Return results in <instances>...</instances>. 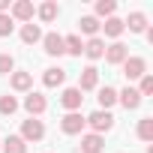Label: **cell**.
Listing matches in <instances>:
<instances>
[{
    "instance_id": "4",
    "label": "cell",
    "mask_w": 153,
    "mask_h": 153,
    "mask_svg": "<svg viewBox=\"0 0 153 153\" xmlns=\"http://www.w3.org/2000/svg\"><path fill=\"white\" fill-rule=\"evenodd\" d=\"M60 129H63L66 135H78V132L84 129V117H81L78 111H69V114L60 120Z\"/></svg>"
},
{
    "instance_id": "1",
    "label": "cell",
    "mask_w": 153,
    "mask_h": 153,
    "mask_svg": "<svg viewBox=\"0 0 153 153\" xmlns=\"http://www.w3.org/2000/svg\"><path fill=\"white\" fill-rule=\"evenodd\" d=\"M120 66H123L126 81H135V78H141V75H147V60L144 57H126Z\"/></svg>"
},
{
    "instance_id": "10",
    "label": "cell",
    "mask_w": 153,
    "mask_h": 153,
    "mask_svg": "<svg viewBox=\"0 0 153 153\" xmlns=\"http://www.w3.org/2000/svg\"><path fill=\"white\" fill-rule=\"evenodd\" d=\"M99 84V69L96 66H87V69H81V78H78V90L84 93V90H93Z\"/></svg>"
},
{
    "instance_id": "3",
    "label": "cell",
    "mask_w": 153,
    "mask_h": 153,
    "mask_svg": "<svg viewBox=\"0 0 153 153\" xmlns=\"http://www.w3.org/2000/svg\"><path fill=\"white\" fill-rule=\"evenodd\" d=\"M42 138H45V126H42V120L30 117V120L21 123V141H24V144H27V141H42Z\"/></svg>"
},
{
    "instance_id": "15",
    "label": "cell",
    "mask_w": 153,
    "mask_h": 153,
    "mask_svg": "<svg viewBox=\"0 0 153 153\" xmlns=\"http://www.w3.org/2000/svg\"><path fill=\"white\" fill-rule=\"evenodd\" d=\"M84 54H87L90 60H99V57H105V42H102L99 36H93V39L84 45Z\"/></svg>"
},
{
    "instance_id": "14",
    "label": "cell",
    "mask_w": 153,
    "mask_h": 153,
    "mask_svg": "<svg viewBox=\"0 0 153 153\" xmlns=\"http://www.w3.org/2000/svg\"><path fill=\"white\" fill-rule=\"evenodd\" d=\"M123 27H129L132 33H144V30H147V15H144V12H132L129 21H123Z\"/></svg>"
},
{
    "instance_id": "22",
    "label": "cell",
    "mask_w": 153,
    "mask_h": 153,
    "mask_svg": "<svg viewBox=\"0 0 153 153\" xmlns=\"http://www.w3.org/2000/svg\"><path fill=\"white\" fill-rule=\"evenodd\" d=\"M30 84H33L30 72H12V87L15 90H30Z\"/></svg>"
},
{
    "instance_id": "5",
    "label": "cell",
    "mask_w": 153,
    "mask_h": 153,
    "mask_svg": "<svg viewBox=\"0 0 153 153\" xmlns=\"http://www.w3.org/2000/svg\"><path fill=\"white\" fill-rule=\"evenodd\" d=\"M33 12H36V9H33V3H30V0H18V3H12L9 18H12V21L18 18V21H27V24H30V21H33Z\"/></svg>"
},
{
    "instance_id": "27",
    "label": "cell",
    "mask_w": 153,
    "mask_h": 153,
    "mask_svg": "<svg viewBox=\"0 0 153 153\" xmlns=\"http://www.w3.org/2000/svg\"><path fill=\"white\" fill-rule=\"evenodd\" d=\"M15 69V60H12V54H0V75H9Z\"/></svg>"
},
{
    "instance_id": "23",
    "label": "cell",
    "mask_w": 153,
    "mask_h": 153,
    "mask_svg": "<svg viewBox=\"0 0 153 153\" xmlns=\"http://www.w3.org/2000/svg\"><path fill=\"white\" fill-rule=\"evenodd\" d=\"M78 27H81V33H87V36H90V39H93V36H96V33H99V21H96V18H93V15H84V18H81V21H78Z\"/></svg>"
},
{
    "instance_id": "25",
    "label": "cell",
    "mask_w": 153,
    "mask_h": 153,
    "mask_svg": "<svg viewBox=\"0 0 153 153\" xmlns=\"http://www.w3.org/2000/svg\"><path fill=\"white\" fill-rule=\"evenodd\" d=\"M15 111H18L15 96H0V114H15Z\"/></svg>"
},
{
    "instance_id": "9",
    "label": "cell",
    "mask_w": 153,
    "mask_h": 153,
    "mask_svg": "<svg viewBox=\"0 0 153 153\" xmlns=\"http://www.w3.org/2000/svg\"><path fill=\"white\" fill-rule=\"evenodd\" d=\"M60 102H63V108H69V111H78V108H81V102H84V96H81V90H78V87H66V90H63V96H60Z\"/></svg>"
},
{
    "instance_id": "6",
    "label": "cell",
    "mask_w": 153,
    "mask_h": 153,
    "mask_svg": "<svg viewBox=\"0 0 153 153\" xmlns=\"http://www.w3.org/2000/svg\"><path fill=\"white\" fill-rule=\"evenodd\" d=\"M129 57V48L123 45V42H114V45H105V60L111 63V66H120L123 60Z\"/></svg>"
},
{
    "instance_id": "26",
    "label": "cell",
    "mask_w": 153,
    "mask_h": 153,
    "mask_svg": "<svg viewBox=\"0 0 153 153\" xmlns=\"http://www.w3.org/2000/svg\"><path fill=\"white\" fill-rule=\"evenodd\" d=\"M114 9H117L114 0H99V3H96V15H102V18H111Z\"/></svg>"
},
{
    "instance_id": "24",
    "label": "cell",
    "mask_w": 153,
    "mask_h": 153,
    "mask_svg": "<svg viewBox=\"0 0 153 153\" xmlns=\"http://www.w3.org/2000/svg\"><path fill=\"white\" fill-rule=\"evenodd\" d=\"M138 138L141 141H153V117H144L138 123Z\"/></svg>"
},
{
    "instance_id": "20",
    "label": "cell",
    "mask_w": 153,
    "mask_h": 153,
    "mask_svg": "<svg viewBox=\"0 0 153 153\" xmlns=\"http://www.w3.org/2000/svg\"><path fill=\"white\" fill-rule=\"evenodd\" d=\"M3 153H27V144L21 141V135H9L3 141Z\"/></svg>"
},
{
    "instance_id": "13",
    "label": "cell",
    "mask_w": 153,
    "mask_h": 153,
    "mask_svg": "<svg viewBox=\"0 0 153 153\" xmlns=\"http://www.w3.org/2000/svg\"><path fill=\"white\" fill-rule=\"evenodd\" d=\"M66 81V69H60V66H51V69H45V75H42V84L45 87H60Z\"/></svg>"
},
{
    "instance_id": "28",
    "label": "cell",
    "mask_w": 153,
    "mask_h": 153,
    "mask_svg": "<svg viewBox=\"0 0 153 153\" xmlns=\"http://www.w3.org/2000/svg\"><path fill=\"white\" fill-rule=\"evenodd\" d=\"M153 93V75H141V87H138V96H150Z\"/></svg>"
},
{
    "instance_id": "17",
    "label": "cell",
    "mask_w": 153,
    "mask_h": 153,
    "mask_svg": "<svg viewBox=\"0 0 153 153\" xmlns=\"http://www.w3.org/2000/svg\"><path fill=\"white\" fill-rule=\"evenodd\" d=\"M99 27L105 30V36H114V39L126 30V27H123V21H120V18H114V15H111V18H105V24H99Z\"/></svg>"
},
{
    "instance_id": "19",
    "label": "cell",
    "mask_w": 153,
    "mask_h": 153,
    "mask_svg": "<svg viewBox=\"0 0 153 153\" xmlns=\"http://www.w3.org/2000/svg\"><path fill=\"white\" fill-rule=\"evenodd\" d=\"M96 99H99V105H102V111H108V108H111V105L117 102V90L105 84V87L99 90V96H96Z\"/></svg>"
},
{
    "instance_id": "7",
    "label": "cell",
    "mask_w": 153,
    "mask_h": 153,
    "mask_svg": "<svg viewBox=\"0 0 153 153\" xmlns=\"http://www.w3.org/2000/svg\"><path fill=\"white\" fill-rule=\"evenodd\" d=\"M42 45H45V54H51V57L66 54V48H63V36H57V33H45V36H42Z\"/></svg>"
},
{
    "instance_id": "21",
    "label": "cell",
    "mask_w": 153,
    "mask_h": 153,
    "mask_svg": "<svg viewBox=\"0 0 153 153\" xmlns=\"http://www.w3.org/2000/svg\"><path fill=\"white\" fill-rule=\"evenodd\" d=\"M36 12H39V18H42V21H54V18L60 15V6L54 3V0H48V3H42Z\"/></svg>"
},
{
    "instance_id": "8",
    "label": "cell",
    "mask_w": 153,
    "mask_h": 153,
    "mask_svg": "<svg viewBox=\"0 0 153 153\" xmlns=\"http://www.w3.org/2000/svg\"><path fill=\"white\" fill-rule=\"evenodd\" d=\"M117 102H120L126 111H135V108L141 105V96H138V90H135V87H123V90L117 93Z\"/></svg>"
},
{
    "instance_id": "2",
    "label": "cell",
    "mask_w": 153,
    "mask_h": 153,
    "mask_svg": "<svg viewBox=\"0 0 153 153\" xmlns=\"http://www.w3.org/2000/svg\"><path fill=\"white\" fill-rule=\"evenodd\" d=\"M84 123H90L93 132L102 135V132H108V129L114 126V117H111V111H102V108H99V111H93L90 117H84Z\"/></svg>"
},
{
    "instance_id": "12",
    "label": "cell",
    "mask_w": 153,
    "mask_h": 153,
    "mask_svg": "<svg viewBox=\"0 0 153 153\" xmlns=\"http://www.w3.org/2000/svg\"><path fill=\"white\" fill-rule=\"evenodd\" d=\"M105 150V141H102V135H96V132H90V135H81V153H102Z\"/></svg>"
},
{
    "instance_id": "16",
    "label": "cell",
    "mask_w": 153,
    "mask_h": 153,
    "mask_svg": "<svg viewBox=\"0 0 153 153\" xmlns=\"http://www.w3.org/2000/svg\"><path fill=\"white\" fill-rule=\"evenodd\" d=\"M63 48H66V54H75V57H81V51H84V42H81V36H63Z\"/></svg>"
},
{
    "instance_id": "18",
    "label": "cell",
    "mask_w": 153,
    "mask_h": 153,
    "mask_svg": "<svg viewBox=\"0 0 153 153\" xmlns=\"http://www.w3.org/2000/svg\"><path fill=\"white\" fill-rule=\"evenodd\" d=\"M21 39H24L27 45L39 42V39H42V30H39V24H33V21H30V24H24V27H21Z\"/></svg>"
},
{
    "instance_id": "29",
    "label": "cell",
    "mask_w": 153,
    "mask_h": 153,
    "mask_svg": "<svg viewBox=\"0 0 153 153\" xmlns=\"http://www.w3.org/2000/svg\"><path fill=\"white\" fill-rule=\"evenodd\" d=\"M12 18H9V12H3V15H0V36H9L12 33Z\"/></svg>"
},
{
    "instance_id": "11",
    "label": "cell",
    "mask_w": 153,
    "mask_h": 153,
    "mask_svg": "<svg viewBox=\"0 0 153 153\" xmlns=\"http://www.w3.org/2000/svg\"><path fill=\"white\" fill-rule=\"evenodd\" d=\"M24 108H27V114H30V117H36V114H42V111L48 108V102H45V96H42V93H27Z\"/></svg>"
}]
</instances>
